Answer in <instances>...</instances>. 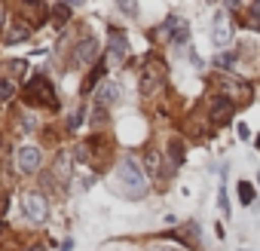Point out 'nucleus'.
<instances>
[{
	"instance_id": "nucleus-8",
	"label": "nucleus",
	"mask_w": 260,
	"mask_h": 251,
	"mask_svg": "<svg viewBox=\"0 0 260 251\" xmlns=\"http://www.w3.org/2000/svg\"><path fill=\"white\" fill-rule=\"evenodd\" d=\"M230 37H233V22H230L223 13H217V16H214V28H211V40H214V46H226Z\"/></svg>"
},
{
	"instance_id": "nucleus-20",
	"label": "nucleus",
	"mask_w": 260,
	"mask_h": 251,
	"mask_svg": "<svg viewBox=\"0 0 260 251\" xmlns=\"http://www.w3.org/2000/svg\"><path fill=\"white\" fill-rule=\"evenodd\" d=\"M101 74H104V65H98L89 77H86V83H83V92H89V89H95V83L101 80Z\"/></svg>"
},
{
	"instance_id": "nucleus-14",
	"label": "nucleus",
	"mask_w": 260,
	"mask_h": 251,
	"mask_svg": "<svg viewBox=\"0 0 260 251\" xmlns=\"http://www.w3.org/2000/svg\"><path fill=\"white\" fill-rule=\"evenodd\" d=\"M55 178H61V181L71 178V156L68 153H58V160H55Z\"/></svg>"
},
{
	"instance_id": "nucleus-17",
	"label": "nucleus",
	"mask_w": 260,
	"mask_h": 251,
	"mask_svg": "<svg viewBox=\"0 0 260 251\" xmlns=\"http://www.w3.org/2000/svg\"><path fill=\"white\" fill-rule=\"evenodd\" d=\"M68 19H71V7L55 4V7H52V25H64Z\"/></svg>"
},
{
	"instance_id": "nucleus-18",
	"label": "nucleus",
	"mask_w": 260,
	"mask_h": 251,
	"mask_svg": "<svg viewBox=\"0 0 260 251\" xmlns=\"http://www.w3.org/2000/svg\"><path fill=\"white\" fill-rule=\"evenodd\" d=\"M16 95V83L7 80V77H0V101H10Z\"/></svg>"
},
{
	"instance_id": "nucleus-10",
	"label": "nucleus",
	"mask_w": 260,
	"mask_h": 251,
	"mask_svg": "<svg viewBox=\"0 0 260 251\" xmlns=\"http://www.w3.org/2000/svg\"><path fill=\"white\" fill-rule=\"evenodd\" d=\"M28 37H31V28H28V22H10V25H7V31H4V40H7V46L25 43Z\"/></svg>"
},
{
	"instance_id": "nucleus-3",
	"label": "nucleus",
	"mask_w": 260,
	"mask_h": 251,
	"mask_svg": "<svg viewBox=\"0 0 260 251\" xmlns=\"http://www.w3.org/2000/svg\"><path fill=\"white\" fill-rule=\"evenodd\" d=\"M22 211H25V217H28L31 224H43V221L49 217V202H46L43 193L31 190V193L22 196Z\"/></svg>"
},
{
	"instance_id": "nucleus-25",
	"label": "nucleus",
	"mask_w": 260,
	"mask_h": 251,
	"mask_svg": "<svg viewBox=\"0 0 260 251\" xmlns=\"http://www.w3.org/2000/svg\"><path fill=\"white\" fill-rule=\"evenodd\" d=\"M71 248H74V242H71V239H64V242H61V248H58V251H71Z\"/></svg>"
},
{
	"instance_id": "nucleus-29",
	"label": "nucleus",
	"mask_w": 260,
	"mask_h": 251,
	"mask_svg": "<svg viewBox=\"0 0 260 251\" xmlns=\"http://www.w3.org/2000/svg\"><path fill=\"white\" fill-rule=\"evenodd\" d=\"M257 184H260V178H257Z\"/></svg>"
},
{
	"instance_id": "nucleus-22",
	"label": "nucleus",
	"mask_w": 260,
	"mask_h": 251,
	"mask_svg": "<svg viewBox=\"0 0 260 251\" xmlns=\"http://www.w3.org/2000/svg\"><path fill=\"white\" fill-rule=\"evenodd\" d=\"M80 119H83V110H77V113L68 119V129H77V125H80Z\"/></svg>"
},
{
	"instance_id": "nucleus-15",
	"label": "nucleus",
	"mask_w": 260,
	"mask_h": 251,
	"mask_svg": "<svg viewBox=\"0 0 260 251\" xmlns=\"http://www.w3.org/2000/svg\"><path fill=\"white\" fill-rule=\"evenodd\" d=\"M236 190H239V202H242V205H254L257 193H254V187H251L248 181H239V187H236Z\"/></svg>"
},
{
	"instance_id": "nucleus-7",
	"label": "nucleus",
	"mask_w": 260,
	"mask_h": 251,
	"mask_svg": "<svg viewBox=\"0 0 260 251\" xmlns=\"http://www.w3.org/2000/svg\"><path fill=\"white\" fill-rule=\"evenodd\" d=\"M162 37H169L172 43L184 46V43L190 40V28H187V22H184V19H169V22L162 25Z\"/></svg>"
},
{
	"instance_id": "nucleus-13",
	"label": "nucleus",
	"mask_w": 260,
	"mask_h": 251,
	"mask_svg": "<svg viewBox=\"0 0 260 251\" xmlns=\"http://www.w3.org/2000/svg\"><path fill=\"white\" fill-rule=\"evenodd\" d=\"M144 169H147V175H153V178H162L166 172H162V156H159V150H147L144 153Z\"/></svg>"
},
{
	"instance_id": "nucleus-21",
	"label": "nucleus",
	"mask_w": 260,
	"mask_h": 251,
	"mask_svg": "<svg viewBox=\"0 0 260 251\" xmlns=\"http://www.w3.org/2000/svg\"><path fill=\"white\" fill-rule=\"evenodd\" d=\"M147 251H184V248H178V245H166V242H159V245H150Z\"/></svg>"
},
{
	"instance_id": "nucleus-23",
	"label": "nucleus",
	"mask_w": 260,
	"mask_h": 251,
	"mask_svg": "<svg viewBox=\"0 0 260 251\" xmlns=\"http://www.w3.org/2000/svg\"><path fill=\"white\" fill-rule=\"evenodd\" d=\"M220 208H223V214H230V199H226V190L220 187Z\"/></svg>"
},
{
	"instance_id": "nucleus-26",
	"label": "nucleus",
	"mask_w": 260,
	"mask_h": 251,
	"mask_svg": "<svg viewBox=\"0 0 260 251\" xmlns=\"http://www.w3.org/2000/svg\"><path fill=\"white\" fill-rule=\"evenodd\" d=\"M7 208V196H0V211H4Z\"/></svg>"
},
{
	"instance_id": "nucleus-19",
	"label": "nucleus",
	"mask_w": 260,
	"mask_h": 251,
	"mask_svg": "<svg viewBox=\"0 0 260 251\" xmlns=\"http://www.w3.org/2000/svg\"><path fill=\"white\" fill-rule=\"evenodd\" d=\"M214 65L223 68V71H230V68L236 65V55H233V52H217V55H214Z\"/></svg>"
},
{
	"instance_id": "nucleus-2",
	"label": "nucleus",
	"mask_w": 260,
	"mask_h": 251,
	"mask_svg": "<svg viewBox=\"0 0 260 251\" xmlns=\"http://www.w3.org/2000/svg\"><path fill=\"white\" fill-rule=\"evenodd\" d=\"M22 98H25L28 104H46V107H52V110L58 107L55 89H52V83H49L43 74H37V77H31V80H28V86H25Z\"/></svg>"
},
{
	"instance_id": "nucleus-4",
	"label": "nucleus",
	"mask_w": 260,
	"mask_h": 251,
	"mask_svg": "<svg viewBox=\"0 0 260 251\" xmlns=\"http://www.w3.org/2000/svg\"><path fill=\"white\" fill-rule=\"evenodd\" d=\"M162 80H166V65L159 58H147L144 74H141V95H156Z\"/></svg>"
},
{
	"instance_id": "nucleus-5",
	"label": "nucleus",
	"mask_w": 260,
	"mask_h": 251,
	"mask_svg": "<svg viewBox=\"0 0 260 251\" xmlns=\"http://www.w3.org/2000/svg\"><path fill=\"white\" fill-rule=\"evenodd\" d=\"M233 113H236V101H230L226 95L211 98V122L223 125V122H230V119H233Z\"/></svg>"
},
{
	"instance_id": "nucleus-30",
	"label": "nucleus",
	"mask_w": 260,
	"mask_h": 251,
	"mask_svg": "<svg viewBox=\"0 0 260 251\" xmlns=\"http://www.w3.org/2000/svg\"><path fill=\"white\" fill-rule=\"evenodd\" d=\"M242 251H248V248H242Z\"/></svg>"
},
{
	"instance_id": "nucleus-28",
	"label": "nucleus",
	"mask_w": 260,
	"mask_h": 251,
	"mask_svg": "<svg viewBox=\"0 0 260 251\" xmlns=\"http://www.w3.org/2000/svg\"><path fill=\"white\" fill-rule=\"evenodd\" d=\"M0 230H4V221H0Z\"/></svg>"
},
{
	"instance_id": "nucleus-11",
	"label": "nucleus",
	"mask_w": 260,
	"mask_h": 251,
	"mask_svg": "<svg viewBox=\"0 0 260 251\" xmlns=\"http://www.w3.org/2000/svg\"><path fill=\"white\" fill-rule=\"evenodd\" d=\"M19 169H22V172H37V169H40V147L25 144V147L19 150Z\"/></svg>"
},
{
	"instance_id": "nucleus-6",
	"label": "nucleus",
	"mask_w": 260,
	"mask_h": 251,
	"mask_svg": "<svg viewBox=\"0 0 260 251\" xmlns=\"http://www.w3.org/2000/svg\"><path fill=\"white\" fill-rule=\"evenodd\" d=\"M95 58H98V40H95V37H83V40L77 43V49H74V61L83 65V68H89Z\"/></svg>"
},
{
	"instance_id": "nucleus-27",
	"label": "nucleus",
	"mask_w": 260,
	"mask_h": 251,
	"mask_svg": "<svg viewBox=\"0 0 260 251\" xmlns=\"http://www.w3.org/2000/svg\"><path fill=\"white\" fill-rule=\"evenodd\" d=\"M0 28H4V10H0Z\"/></svg>"
},
{
	"instance_id": "nucleus-12",
	"label": "nucleus",
	"mask_w": 260,
	"mask_h": 251,
	"mask_svg": "<svg viewBox=\"0 0 260 251\" xmlns=\"http://www.w3.org/2000/svg\"><path fill=\"white\" fill-rule=\"evenodd\" d=\"M95 101H98V107L116 104V101H119V86H116V83H101L98 92H95Z\"/></svg>"
},
{
	"instance_id": "nucleus-24",
	"label": "nucleus",
	"mask_w": 260,
	"mask_h": 251,
	"mask_svg": "<svg viewBox=\"0 0 260 251\" xmlns=\"http://www.w3.org/2000/svg\"><path fill=\"white\" fill-rule=\"evenodd\" d=\"M248 13H251V19H260V4H251Z\"/></svg>"
},
{
	"instance_id": "nucleus-16",
	"label": "nucleus",
	"mask_w": 260,
	"mask_h": 251,
	"mask_svg": "<svg viewBox=\"0 0 260 251\" xmlns=\"http://www.w3.org/2000/svg\"><path fill=\"white\" fill-rule=\"evenodd\" d=\"M169 160H172V166H181V163H184V141L175 138V141L169 144Z\"/></svg>"
},
{
	"instance_id": "nucleus-9",
	"label": "nucleus",
	"mask_w": 260,
	"mask_h": 251,
	"mask_svg": "<svg viewBox=\"0 0 260 251\" xmlns=\"http://www.w3.org/2000/svg\"><path fill=\"white\" fill-rule=\"evenodd\" d=\"M107 40H110L107 58H110V61H122V58H125V52H128V40H125V34H122V31H116V28H110Z\"/></svg>"
},
{
	"instance_id": "nucleus-1",
	"label": "nucleus",
	"mask_w": 260,
	"mask_h": 251,
	"mask_svg": "<svg viewBox=\"0 0 260 251\" xmlns=\"http://www.w3.org/2000/svg\"><path fill=\"white\" fill-rule=\"evenodd\" d=\"M116 187L122 190L125 199H144V193H147V175H144V169L138 166L135 156H125L119 163V169H116Z\"/></svg>"
}]
</instances>
